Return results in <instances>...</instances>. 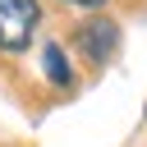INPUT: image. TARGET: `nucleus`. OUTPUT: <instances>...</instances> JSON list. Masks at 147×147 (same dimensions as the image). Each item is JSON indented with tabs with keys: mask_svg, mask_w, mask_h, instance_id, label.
<instances>
[{
	"mask_svg": "<svg viewBox=\"0 0 147 147\" xmlns=\"http://www.w3.org/2000/svg\"><path fill=\"white\" fill-rule=\"evenodd\" d=\"M37 32V0H0V51H28Z\"/></svg>",
	"mask_w": 147,
	"mask_h": 147,
	"instance_id": "nucleus-1",
	"label": "nucleus"
},
{
	"mask_svg": "<svg viewBox=\"0 0 147 147\" xmlns=\"http://www.w3.org/2000/svg\"><path fill=\"white\" fill-rule=\"evenodd\" d=\"M74 41H78V51H83L87 64H106V60L115 55V46H119V28H115L110 18H87V23L74 32Z\"/></svg>",
	"mask_w": 147,
	"mask_h": 147,
	"instance_id": "nucleus-2",
	"label": "nucleus"
},
{
	"mask_svg": "<svg viewBox=\"0 0 147 147\" xmlns=\"http://www.w3.org/2000/svg\"><path fill=\"white\" fill-rule=\"evenodd\" d=\"M41 69H46V78H51L55 87H69V83H74V69H69V55H64V51H60L55 41H51V46L41 51Z\"/></svg>",
	"mask_w": 147,
	"mask_h": 147,
	"instance_id": "nucleus-3",
	"label": "nucleus"
},
{
	"mask_svg": "<svg viewBox=\"0 0 147 147\" xmlns=\"http://www.w3.org/2000/svg\"><path fill=\"white\" fill-rule=\"evenodd\" d=\"M64 5H78V9H101L106 0H64Z\"/></svg>",
	"mask_w": 147,
	"mask_h": 147,
	"instance_id": "nucleus-4",
	"label": "nucleus"
}]
</instances>
